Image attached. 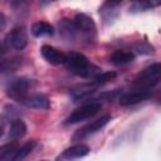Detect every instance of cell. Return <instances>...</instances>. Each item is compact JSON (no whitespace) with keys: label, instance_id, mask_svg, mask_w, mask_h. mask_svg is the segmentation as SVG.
I'll use <instances>...</instances> for the list:
<instances>
[{"label":"cell","instance_id":"cell-1","mask_svg":"<svg viewBox=\"0 0 161 161\" xmlns=\"http://www.w3.org/2000/svg\"><path fill=\"white\" fill-rule=\"evenodd\" d=\"M64 64L73 74L82 78H93L101 72V69L97 65L92 64L84 54L78 52H69L68 54H65Z\"/></svg>","mask_w":161,"mask_h":161},{"label":"cell","instance_id":"cell-2","mask_svg":"<svg viewBox=\"0 0 161 161\" xmlns=\"http://www.w3.org/2000/svg\"><path fill=\"white\" fill-rule=\"evenodd\" d=\"M34 86L35 79H31L29 77H18L8 83L5 92L9 98L16 102H23L30 94V91L34 88Z\"/></svg>","mask_w":161,"mask_h":161},{"label":"cell","instance_id":"cell-3","mask_svg":"<svg viewBox=\"0 0 161 161\" xmlns=\"http://www.w3.org/2000/svg\"><path fill=\"white\" fill-rule=\"evenodd\" d=\"M161 77V65L160 63H153L141 70L135 78V87L140 89L150 91L155 86L158 84Z\"/></svg>","mask_w":161,"mask_h":161},{"label":"cell","instance_id":"cell-4","mask_svg":"<svg viewBox=\"0 0 161 161\" xmlns=\"http://www.w3.org/2000/svg\"><path fill=\"white\" fill-rule=\"evenodd\" d=\"M102 108V103L101 102H89L87 104H83L82 107L74 109L65 119H64V125H74L78 122H82L84 119H88L93 116H96Z\"/></svg>","mask_w":161,"mask_h":161},{"label":"cell","instance_id":"cell-5","mask_svg":"<svg viewBox=\"0 0 161 161\" xmlns=\"http://www.w3.org/2000/svg\"><path fill=\"white\" fill-rule=\"evenodd\" d=\"M73 23L77 28V31L82 34L88 42H94L97 35V26L93 19L86 14H77L73 19Z\"/></svg>","mask_w":161,"mask_h":161},{"label":"cell","instance_id":"cell-6","mask_svg":"<svg viewBox=\"0 0 161 161\" xmlns=\"http://www.w3.org/2000/svg\"><path fill=\"white\" fill-rule=\"evenodd\" d=\"M5 45L15 50H23L28 45V34L23 25L15 26L5 38Z\"/></svg>","mask_w":161,"mask_h":161},{"label":"cell","instance_id":"cell-7","mask_svg":"<svg viewBox=\"0 0 161 161\" xmlns=\"http://www.w3.org/2000/svg\"><path fill=\"white\" fill-rule=\"evenodd\" d=\"M109 121H111V116H109V114H104V116H102L101 118H98V119H96V121H92L91 123H88V125L83 126L82 128H79V130L73 135L72 140H73V141H82V140L87 138L88 136L96 133V132L99 131L101 128H103Z\"/></svg>","mask_w":161,"mask_h":161},{"label":"cell","instance_id":"cell-8","mask_svg":"<svg viewBox=\"0 0 161 161\" xmlns=\"http://www.w3.org/2000/svg\"><path fill=\"white\" fill-rule=\"evenodd\" d=\"M150 97H151L150 91L136 88L133 91H130V92L121 94L118 98V103L121 106H132V104H137L140 102H143V101L148 99Z\"/></svg>","mask_w":161,"mask_h":161},{"label":"cell","instance_id":"cell-9","mask_svg":"<svg viewBox=\"0 0 161 161\" xmlns=\"http://www.w3.org/2000/svg\"><path fill=\"white\" fill-rule=\"evenodd\" d=\"M9 48L5 45V43H0V72H9L14 70L20 64L19 57H9L8 54Z\"/></svg>","mask_w":161,"mask_h":161},{"label":"cell","instance_id":"cell-10","mask_svg":"<svg viewBox=\"0 0 161 161\" xmlns=\"http://www.w3.org/2000/svg\"><path fill=\"white\" fill-rule=\"evenodd\" d=\"M40 54L42 57L52 65H59V64H64L65 60V54L60 50H58L54 47L50 45H43L40 48Z\"/></svg>","mask_w":161,"mask_h":161},{"label":"cell","instance_id":"cell-11","mask_svg":"<svg viewBox=\"0 0 161 161\" xmlns=\"http://www.w3.org/2000/svg\"><path fill=\"white\" fill-rule=\"evenodd\" d=\"M24 106L33 109H49L50 108V101L49 98L43 93H30L23 102Z\"/></svg>","mask_w":161,"mask_h":161},{"label":"cell","instance_id":"cell-12","mask_svg":"<svg viewBox=\"0 0 161 161\" xmlns=\"http://www.w3.org/2000/svg\"><path fill=\"white\" fill-rule=\"evenodd\" d=\"M91 148L84 145V143H78V145H73L68 148H65L58 157L57 160H73V158H80L84 157L89 153Z\"/></svg>","mask_w":161,"mask_h":161},{"label":"cell","instance_id":"cell-13","mask_svg":"<svg viewBox=\"0 0 161 161\" xmlns=\"http://www.w3.org/2000/svg\"><path fill=\"white\" fill-rule=\"evenodd\" d=\"M135 53L132 50H126V49H117L114 50L111 57H109V62L116 64V65H121V64H127L135 60Z\"/></svg>","mask_w":161,"mask_h":161},{"label":"cell","instance_id":"cell-14","mask_svg":"<svg viewBox=\"0 0 161 161\" xmlns=\"http://www.w3.org/2000/svg\"><path fill=\"white\" fill-rule=\"evenodd\" d=\"M160 4H161V0H135L130 5V11L131 13L147 11V10H152L155 8H158Z\"/></svg>","mask_w":161,"mask_h":161},{"label":"cell","instance_id":"cell-15","mask_svg":"<svg viewBox=\"0 0 161 161\" xmlns=\"http://www.w3.org/2000/svg\"><path fill=\"white\" fill-rule=\"evenodd\" d=\"M26 133V125L24 121L21 119H14L10 130H9V140L11 141H16L21 137H24Z\"/></svg>","mask_w":161,"mask_h":161},{"label":"cell","instance_id":"cell-16","mask_svg":"<svg viewBox=\"0 0 161 161\" xmlns=\"http://www.w3.org/2000/svg\"><path fill=\"white\" fill-rule=\"evenodd\" d=\"M31 33L34 36H49L54 34V28L47 21H36L31 25Z\"/></svg>","mask_w":161,"mask_h":161},{"label":"cell","instance_id":"cell-17","mask_svg":"<svg viewBox=\"0 0 161 161\" xmlns=\"http://www.w3.org/2000/svg\"><path fill=\"white\" fill-rule=\"evenodd\" d=\"M96 87H97V84L93 83V82L92 83H87V84H80V86H78V87H75V88L72 89V92H70L72 98L74 101L83 99L87 96H89L91 93H93L94 89H96Z\"/></svg>","mask_w":161,"mask_h":161},{"label":"cell","instance_id":"cell-18","mask_svg":"<svg viewBox=\"0 0 161 161\" xmlns=\"http://www.w3.org/2000/svg\"><path fill=\"white\" fill-rule=\"evenodd\" d=\"M59 29H60L62 35L68 40H73L78 34L73 20H69V19H62L59 21Z\"/></svg>","mask_w":161,"mask_h":161},{"label":"cell","instance_id":"cell-19","mask_svg":"<svg viewBox=\"0 0 161 161\" xmlns=\"http://www.w3.org/2000/svg\"><path fill=\"white\" fill-rule=\"evenodd\" d=\"M18 147L19 146L16 145L15 141L0 146V161H10V160H14V156H15V152H16Z\"/></svg>","mask_w":161,"mask_h":161},{"label":"cell","instance_id":"cell-20","mask_svg":"<svg viewBox=\"0 0 161 161\" xmlns=\"http://www.w3.org/2000/svg\"><path fill=\"white\" fill-rule=\"evenodd\" d=\"M117 78V73L113 72V70H107V72H99L98 74H96L93 77V83H96L97 86H101V84H106V83H109L112 80H114Z\"/></svg>","mask_w":161,"mask_h":161},{"label":"cell","instance_id":"cell-21","mask_svg":"<svg viewBox=\"0 0 161 161\" xmlns=\"http://www.w3.org/2000/svg\"><path fill=\"white\" fill-rule=\"evenodd\" d=\"M35 147H36V142L35 141H29V142L24 143L23 146L18 147V150L15 152V156H14V160H20V158L26 157L28 155L31 153V151H34Z\"/></svg>","mask_w":161,"mask_h":161},{"label":"cell","instance_id":"cell-22","mask_svg":"<svg viewBox=\"0 0 161 161\" xmlns=\"http://www.w3.org/2000/svg\"><path fill=\"white\" fill-rule=\"evenodd\" d=\"M5 28H6V16L3 13H0V31H3Z\"/></svg>","mask_w":161,"mask_h":161},{"label":"cell","instance_id":"cell-23","mask_svg":"<svg viewBox=\"0 0 161 161\" xmlns=\"http://www.w3.org/2000/svg\"><path fill=\"white\" fill-rule=\"evenodd\" d=\"M28 0H8V3L10 4V5H13V6H20V5H23V4H25Z\"/></svg>","mask_w":161,"mask_h":161},{"label":"cell","instance_id":"cell-24","mask_svg":"<svg viewBox=\"0 0 161 161\" xmlns=\"http://www.w3.org/2000/svg\"><path fill=\"white\" fill-rule=\"evenodd\" d=\"M107 1H111V3H113V4H116V5H118L122 0H107Z\"/></svg>","mask_w":161,"mask_h":161},{"label":"cell","instance_id":"cell-25","mask_svg":"<svg viewBox=\"0 0 161 161\" xmlns=\"http://www.w3.org/2000/svg\"><path fill=\"white\" fill-rule=\"evenodd\" d=\"M3 135H4V130H3V127L0 126V137H3Z\"/></svg>","mask_w":161,"mask_h":161},{"label":"cell","instance_id":"cell-26","mask_svg":"<svg viewBox=\"0 0 161 161\" xmlns=\"http://www.w3.org/2000/svg\"><path fill=\"white\" fill-rule=\"evenodd\" d=\"M43 1H48L49 3V1H57V0H43Z\"/></svg>","mask_w":161,"mask_h":161}]
</instances>
